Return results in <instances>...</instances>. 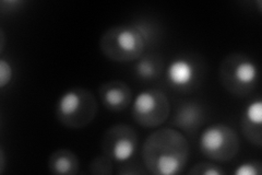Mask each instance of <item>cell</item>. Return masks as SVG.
<instances>
[{
  "label": "cell",
  "instance_id": "1",
  "mask_svg": "<svg viewBox=\"0 0 262 175\" xmlns=\"http://www.w3.org/2000/svg\"><path fill=\"white\" fill-rule=\"evenodd\" d=\"M190 147L183 132L161 128L146 137L141 159L147 172L154 175L180 174L189 160Z\"/></svg>",
  "mask_w": 262,
  "mask_h": 175
},
{
  "label": "cell",
  "instance_id": "2",
  "mask_svg": "<svg viewBox=\"0 0 262 175\" xmlns=\"http://www.w3.org/2000/svg\"><path fill=\"white\" fill-rule=\"evenodd\" d=\"M146 48L142 35L133 24H118L106 30L100 38L104 56L116 63L138 61Z\"/></svg>",
  "mask_w": 262,
  "mask_h": 175
},
{
  "label": "cell",
  "instance_id": "3",
  "mask_svg": "<svg viewBox=\"0 0 262 175\" xmlns=\"http://www.w3.org/2000/svg\"><path fill=\"white\" fill-rule=\"evenodd\" d=\"M97 108V101L91 91L76 87L64 91L58 99L56 118L68 128H83L95 119Z\"/></svg>",
  "mask_w": 262,
  "mask_h": 175
},
{
  "label": "cell",
  "instance_id": "4",
  "mask_svg": "<svg viewBox=\"0 0 262 175\" xmlns=\"http://www.w3.org/2000/svg\"><path fill=\"white\" fill-rule=\"evenodd\" d=\"M219 76L226 91L242 98L256 89L259 69L257 64L246 54L232 53L221 62Z\"/></svg>",
  "mask_w": 262,
  "mask_h": 175
},
{
  "label": "cell",
  "instance_id": "5",
  "mask_svg": "<svg viewBox=\"0 0 262 175\" xmlns=\"http://www.w3.org/2000/svg\"><path fill=\"white\" fill-rule=\"evenodd\" d=\"M241 141L234 128L226 124H211L199 137L201 153L219 162L232 161L239 151Z\"/></svg>",
  "mask_w": 262,
  "mask_h": 175
},
{
  "label": "cell",
  "instance_id": "6",
  "mask_svg": "<svg viewBox=\"0 0 262 175\" xmlns=\"http://www.w3.org/2000/svg\"><path fill=\"white\" fill-rule=\"evenodd\" d=\"M169 115V100L161 90H143L133 100L131 116L142 127H159L168 120Z\"/></svg>",
  "mask_w": 262,
  "mask_h": 175
},
{
  "label": "cell",
  "instance_id": "7",
  "mask_svg": "<svg viewBox=\"0 0 262 175\" xmlns=\"http://www.w3.org/2000/svg\"><path fill=\"white\" fill-rule=\"evenodd\" d=\"M204 76V64L198 55L176 56L166 68V82L179 92H190L199 87Z\"/></svg>",
  "mask_w": 262,
  "mask_h": 175
},
{
  "label": "cell",
  "instance_id": "8",
  "mask_svg": "<svg viewBox=\"0 0 262 175\" xmlns=\"http://www.w3.org/2000/svg\"><path fill=\"white\" fill-rule=\"evenodd\" d=\"M138 143V134L134 127L127 124H116L105 131L102 150L113 161L122 163L134 158Z\"/></svg>",
  "mask_w": 262,
  "mask_h": 175
},
{
  "label": "cell",
  "instance_id": "9",
  "mask_svg": "<svg viewBox=\"0 0 262 175\" xmlns=\"http://www.w3.org/2000/svg\"><path fill=\"white\" fill-rule=\"evenodd\" d=\"M206 108L200 102L194 100H184L177 103L170 124L185 134L194 136L206 123Z\"/></svg>",
  "mask_w": 262,
  "mask_h": 175
},
{
  "label": "cell",
  "instance_id": "10",
  "mask_svg": "<svg viewBox=\"0 0 262 175\" xmlns=\"http://www.w3.org/2000/svg\"><path fill=\"white\" fill-rule=\"evenodd\" d=\"M103 105L112 112L124 111L133 103V90L126 82L121 80H111L104 82L98 88Z\"/></svg>",
  "mask_w": 262,
  "mask_h": 175
},
{
  "label": "cell",
  "instance_id": "11",
  "mask_svg": "<svg viewBox=\"0 0 262 175\" xmlns=\"http://www.w3.org/2000/svg\"><path fill=\"white\" fill-rule=\"evenodd\" d=\"M241 127L244 136L250 144L260 147L262 144V102L260 99L252 100L244 108Z\"/></svg>",
  "mask_w": 262,
  "mask_h": 175
},
{
  "label": "cell",
  "instance_id": "12",
  "mask_svg": "<svg viewBox=\"0 0 262 175\" xmlns=\"http://www.w3.org/2000/svg\"><path fill=\"white\" fill-rule=\"evenodd\" d=\"M48 170L57 175L77 174L80 171V160L75 152L67 148L57 149L49 155Z\"/></svg>",
  "mask_w": 262,
  "mask_h": 175
},
{
  "label": "cell",
  "instance_id": "13",
  "mask_svg": "<svg viewBox=\"0 0 262 175\" xmlns=\"http://www.w3.org/2000/svg\"><path fill=\"white\" fill-rule=\"evenodd\" d=\"M164 64L158 55H142L135 65L136 77L144 82L154 81L161 77Z\"/></svg>",
  "mask_w": 262,
  "mask_h": 175
},
{
  "label": "cell",
  "instance_id": "14",
  "mask_svg": "<svg viewBox=\"0 0 262 175\" xmlns=\"http://www.w3.org/2000/svg\"><path fill=\"white\" fill-rule=\"evenodd\" d=\"M133 26L140 32L142 35L146 46L149 44H152L155 42V40L159 36V28L157 24L152 23L150 20H138L136 21Z\"/></svg>",
  "mask_w": 262,
  "mask_h": 175
},
{
  "label": "cell",
  "instance_id": "15",
  "mask_svg": "<svg viewBox=\"0 0 262 175\" xmlns=\"http://www.w3.org/2000/svg\"><path fill=\"white\" fill-rule=\"evenodd\" d=\"M90 173L95 175H110L114 172V164L113 160L104 153L102 155L95 157L94 159L90 163L89 166Z\"/></svg>",
  "mask_w": 262,
  "mask_h": 175
},
{
  "label": "cell",
  "instance_id": "16",
  "mask_svg": "<svg viewBox=\"0 0 262 175\" xmlns=\"http://www.w3.org/2000/svg\"><path fill=\"white\" fill-rule=\"evenodd\" d=\"M188 173L193 175H223L225 171L214 163L199 162L194 164Z\"/></svg>",
  "mask_w": 262,
  "mask_h": 175
},
{
  "label": "cell",
  "instance_id": "17",
  "mask_svg": "<svg viewBox=\"0 0 262 175\" xmlns=\"http://www.w3.org/2000/svg\"><path fill=\"white\" fill-rule=\"evenodd\" d=\"M146 173H147V170L144 166L143 162L141 164L137 160H133V158L126 162H122L118 169V174L129 175V174H146Z\"/></svg>",
  "mask_w": 262,
  "mask_h": 175
},
{
  "label": "cell",
  "instance_id": "18",
  "mask_svg": "<svg viewBox=\"0 0 262 175\" xmlns=\"http://www.w3.org/2000/svg\"><path fill=\"white\" fill-rule=\"evenodd\" d=\"M262 164L260 161H246L237 166L234 174L236 175H260Z\"/></svg>",
  "mask_w": 262,
  "mask_h": 175
},
{
  "label": "cell",
  "instance_id": "19",
  "mask_svg": "<svg viewBox=\"0 0 262 175\" xmlns=\"http://www.w3.org/2000/svg\"><path fill=\"white\" fill-rule=\"evenodd\" d=\"M13 77V68L10 62L5 58L0 60V87L5 88L8 83H10Z\"/></svg>",
  "mask_w": 262,
  "mask_h": 175
},
{
  "label": "cell",
  "instance_id": "20",
  "mask_svg": "<svg viewBox=\"0 0 262 175\" xmlns=\"http://www.w3.org/2000/svg\"><path fill=\"white\" fill-rule=\"evenodd\" d=\"M0 159H2V164H0V172H4V169H5V153H4V150L2 149V158H0Z\"/></svg>",
  "mask_w": 262,
  "mask_h": 175
}]
</instances>
